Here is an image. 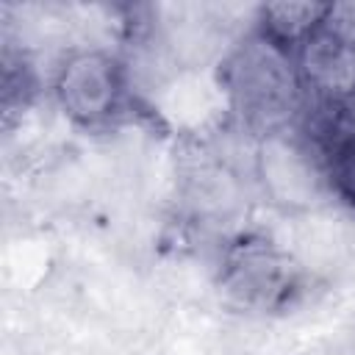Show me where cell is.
I'll use <instances>...</instances> for the list:
<instances>
[{
    "mask_svg": "<svg viewBox=\"0 0 355 355\" xmlns=\"http://www.w3.org/2000/svg\"><path fill=\"white\" fill-rule=\"evenodd\" d=\"M58 97L67 114L78 122H105L119 111L125 97V72L103 53L72 55L58 75Z\"/></svg>",
    "mask_w": 355,
    "mask_h": 355,
    "instance_id": "3957f363",
    "label": "cell"
},
{
    "mask_svg": "<svg viewBox=\"0 0 355 355\" xmlns=\"http://www.w3.org/2000/svg\"><path fill=\"white\" fill-rule=\"evenodd\" d=\"M302 105L338 103L355 94V39L324 22L294 50Z\"/></svg>",
    "mask_w": 355,
    "mask_h": 355,
    "instance_id": "7a4b0ae2",
    "label": "cell"
},
{
    "mask_svg": "<svg viewBox=\"0 0 355 355\" xmlns=\"http://www.w3.org/2000/svg\"><path fill=\"white\" fill-rule=\"evenodd\" d=\"M225 83L236 114L255 133H280V128L302 111V92L294 58L269 44L261 33L244 42L225 64Z\"/></svg>",
    "mask_w": 355,
    "mask_h": 355,
    "instance_id": "6da1fadb",
    "label": "cell"
},
{
    "mask_svg": "<svg viewBox=\"0 0 355 355\" xmlns=\"http://www.w3.org/2000/svg\"><path fill=\"white\" fill-rule=\"evenodd\" d=\"M225 280L247 302H275L288 286L286 261L263 241H241L227 252Z\"/></svg>",
    "mask_w": 355,
    "mask_h": 355,
    "instance_id": "277c9868",
    "label": "cell"
},
{
    "mask_svg": "<svg viewBox=\"0 0 355 355\" xmlns=\"http://www.w3.org/2000/svg\"><path fill=\"white\" fill-rule=\"evenodd\" d=\"M330 17L333 6L322 3H269L261 11V36L294 55V50L324 22H330Z\"/></svg>",
    "mask_w": 355,
    "mask_h": 355,
    "instance_id": "5b68a950",
    "label": "cell"
}]
</instances>
